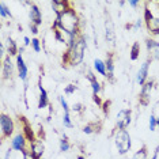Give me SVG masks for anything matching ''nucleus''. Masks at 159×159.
<instances>
[{
  "mask_svg": "<svg viewBox=\"0 0 159 159\" xmlns=\"http://www.w3.org/2000/svg\"><path fill=\"white\" fill-rule=\"evenodd\" d=\"M79 26H80V19L75 10L68 8L60 15H56V20L53 23V30H61L68 34H80L79 33Z\"/></svg>",
  "mask_w": 159,
  "mask_h": 159,
  "instance_id": "nucleus-1",
  "label": "nucleus"
},
{
  "mask_svg": "<svg viewBox=\"0 0 159 159\" xmlns=\"http://www.w3.org/2000/svg\"><path fill=\"white\" fill-rule=\"evenodd\" d=\"M87 49V41H86V37L83 34H79L75 44L71 46V48L67 49V53L64 55L63 60L64 63L68 64L71 67H78L83 63V59H84V52Z\"/></svg>",
  "mask_w": 159,
  "mask_h": 159,
  "instance_id": "nucleus-2",
  "label": "nucleus"
},
{
  "mask_svg": "<svg viewBox=\"0 0 159 159\" xmlns=\"http://www.w3.org/2000/svg\"><path fill=\"white\" fill-rule=\"evenodd\" d=\"M114 144L117 147V151L120 155H125L131 150L132 147V140L131 135L126 129H120V131H116L114 133Z\"/></svg>",
  "mask_w": 159,
  "mask_h": 159,
  "instance_id": "nucleus-3",
  "label": "nucleus"
},
{
  "mask_svg": "<svg viewBox=\"0 0 159 159\" xmlns=\"http://www.w3.org/2000/svg\"><path fill=\"white\" fill-rule=\"evenodd\" d=\"M0 129H2V137H11L15 131V124L11 116L3 113L0 116Z\"/></svg>",
  "mask_w": 159,
  "mask_h": 159,
  "instance_id": "nucleus-4",
  "label": "nucleus"
},
{
  "mask_svg": "<svg viewBox=\"0 0 159 159\" xmlns=\"http://www.w3.org/2000/svg\"><path fill=\"white\" fill-rule=\"evenodd\" d=\"M144 20L151 35H159V16H154L151 10H144Z\"/></svg>",
  "mask_w": 159,
  "mask_h": 159,
  "instance_id": "nucleus-5",
  "label": "nucleus"
},
{
  "mask_svg": "<svg viewBox=\"0 0 159 159\" xmlns=\"http://www.w3.org/2000/svg\"><path fill=\"white\" fill-rule=\"evenodd\" d=\"M27 137L25 136L23 132L20 133H16L15 136H12L11 142H10V148L14 151H16V152H20L23 154L25 151H27Z\"/></svg>",
  "mask_w": 159,
  "mask_h": 159,
  "instance_id": "nucleus-6",
  "label": "nucleus"
},
{
  "mask_svg": "<svg viewBox=\"0 0 159 159\" xmlns=\"http://www.w3.org/2000/svg\"><path fill=\"white\" fill-rule=\"evenodd\" d=\"M132 122V111L129 109H121L117 113V120H116V129H126Z\"/></svg>",
  "mask_w": 159,
  "mask_h": 159,
  "instance_id": "nucleus-7",
  "label": "nucleus"
},
{
  "mask_svg": "<svg viewBox=\"0 0 159 159\" xmlns=\"http://www.w3.org/2000/svg\"><path fill=\"white\" fill-rule=\"evenodd\" d=\"M105 37H106V41L110 46H114L116 44V31H114V25L113 20L109 14H106V18H105Z\"/></svg>",
  "mask_w": 159,
  "mask_h": 159,
  "instance_id": "nucleus-8",
  "label": "nucleus"
},
{
  "mask_svg": "<svg viewBox=\"0 0 159 159\" xmlns=\"http://www.w3.org/2000/svg\"><path fill=\"white\" fill-rule=\"evenodd\" d=\"M150 64H151V60L148 59L146 60L144 63L140 66L139 71H137V75H136V83L143 87L144 84L148 82V72H150Z\"/></svg>",
  "mask_w": 159,
  "mask_h": 159,
  "instance_id": "nucleus-9",
  "label": "nucleus"
},
{
  "mask_svg": "<svg viewBox=\"0 0 159 159\" xmlns=\"http://www.w3.org/2000/svg\"><path fill=\"white\" fill-rule=\"evenodd\" d=\"M30 144V148H29V151H30V154L33 155L34 159H41L42 155H44L45 152V144L42 140L39 139H35L34 142L29 143Z\"/></svg>",
  "mask_w": 159,
  "mask_h": 159,
  "instance_id": "nucleus-10",
  "label": "nucleus"
},
{
  "mask_svg": "<svg viewBox=\"0 0 159 159\" xmlns=\"http://www.w3.org/2000/svg\"><path fill=\"white\" fill-rule=\"evenodd\" d=\"M154 89V82L152 80H148L146 84L140 89V103L142 105H148L150 103V98H151V91Z\"/></svg>",
  "mask_w": 159,
  "mask_h": 159,
  "instance_id": "nucleus-11",
  "label": "nucleus"
},
{
  "mask_svg": "<svg viewBox=\"0 0 159 159\" xmlns=\"http://www.w3.org/2000/svg\"><path fill=\"white\" fill-rule=\"evenodd\" d=\"M29 18H30V23L37 25V26H41L42 25V12L38 8V6L34 4V3L29 8Z\"/></svg>",
  "mask_w": 159,
  "mask_h": 159,
  "instance_id": "nucleus-12",
  "label": "nucleus"
},
{
  "mask_svg": "<svg viewBox=\"0 0 159 159\" xmlns=\"http://www.w3.org/2000/svg\"><path fill=\"white\" fill-rule=\"evenodd\" d=\"M16 70H18V75H19L20 80L26 82L27 75H29V70H27L26 63H25V60H23V56L20 55V53L16 56Z\"/></svg>",
  "mask_w": 159,
  "mask_h": 159,
  "instance_id": "nucleus-13",
  "label": "nucleus"
},
{
  "mask_svg": "<svg viewBox=\"0 0 159 159\" xmlns=\"http://www.w3.org/2000/svg\"><path fill=\"white\" fill-rule=\"evenodd\" d=\"M2 74L3 79H11L14 75V64L11 61V56H6L2 64Z\"/></svg>",
  "mask_w": 159,
  "mask_h": 159,
  "instance_id": "nucleus-14",
  "label": "nucleus"
},
{
  "mask_svg": "<svg viewBox=\"0 0 159 159\" xmlns=\"http://www.w3.org/2000/svg\"><path fill=\"white\" fill-rule=\"evenodd\" d=\"M50 6H52L53 11L56 12V15H60L64 11H67L68 8H71L67 0H53V2H50Z\"/></svg>",
  "mask_w": 159,
  "mask_h": 159,
  "instance_id": "nucleus-15",
  "label": "nucleus"
},
{
  "mask_svg": "<svg viewBox=\"0 0 159 159\" xmlns=\"http://www.w3.org/2000/svg\"><path fill=\"white\" fill-rule=\"evenodd\" d=\"M86 78L90 80V83H91V90H93V95H98V94L102 91V86H101V83L98 82V79H97V76L93 74L91 71L87 72V75H86Z\"/></svg>",
  "mask_w": 159,
  "mask_h": 159,
  "instance_id": "nucleus-16",
  "label": "nucleus"
},
{
  "mask_svg": "<svg viewBox=\"0 0 159 159\" xmlns=\"http://www.w3.org/2000/svg\"><path fill=\"white\" fill-rule=\"evenodd\" d=\"M38 91H39V97H38V109H45V107L49 105L48 93H46V90L42 87L41 84H38Z\"/></svg>",
  "mask_w": 159,
  "mask_h": 159,
  "instance_id": "nucleus-17",
  "label": "nucleus"
},
{
  "mask_svg": "<svg viewBox=\"0 0 159 159\" xmlns=\"http://www.w3.org/2000/svg\"><path fill=\"white\" fill-rule=\"evenodd\" d=\"M93 67H94V71L97 74L102 75V76H107V71H106V63L102 60V59H95L93 63Z\"/></svg>",
  "mask_w": 159,
  "mask_h": 159,
  "instance_id": "nucleus-18",
  "label": "nucleus"
},
{
  "mask_svg": "<svg viewBox=\"0 0 159 159\" xmlns=\"http://www.w3.org/2000/svg\"><path fill=\"white\" fill-rule=\"evenodd\" d=\"M7 53L8 56H18L19 55V49H18L16 42L11 37L7 38Z\"/></svg>",
  "mask_w": 159,
  "mask_h": 159,
  "instance_id": "nucleus-19",
  "label": "nucleus"
},
{
  "mask_svg": "<svg viewBox=\"0 0 159 159\" xmlns=\"http://www.w3.org/2000/svg\"><path fill=\"white\" fill-rule=\"evenodd\" d=\"M106 71H107V78L113 80V76H114V61H113V55L109 53L107 55V59H106Z\"/></svg>",
  "mask_w": 159,
  "mask_h": 159,
  "instance_id": "nucleus-20",
  "label": "nucleus"
},
{
  "mask_svg": "<svg viewBox=\"0 0 159 159\" xmlns=\"http://www.w3.org/2000/svg\"><path fill=\"white\" fill-rule=\"evenodd\" d=\"M146 46H147L148 53H150V55H152L155 50L159 49V42L155 41L154 38H147V39H146Z\"/></svg>",
  "mask_w": 159,
  "mask_h": 159,
  "instance_id": "nucleus-21",
  "label": "nucleus"
},
{
  "mask_svg": "<svg viewBox=\"0 0 159 159\" xmlns=\"http://www.w3.org/2000/svg\"><path fill=\"white\" fill-rule=\"evenodd\" d=\"M140 56V44L139 42H133V45L131 46V52H129V57L132 61H136Z\"/></svg>",
  "mask_w": 159,
  "mask_h": 159,
  "instance_id": "nucleus-22",
  "label": "nucleus"
},
{
  "mask_svg": "<svg viewBox=\"0 0 159 159\" xmlns=\"http://www.w3.org/2000/svg\"><path fill=\"white\" fill-rule=\"evenodd\" d=\"M0 16H2L3 19H6V18H10V19H11L12 18V14L10 11V8L3 2L0 3Z\"/></svg>",
  "mask_w": 159,
  "mask_h": 159,
  "instance_id": "nucleus-23",
  "label": "nucleus"
},
{
  "mask_svg": "<svg viewBox=\"0 0 159 159\" xmlns=\"http://www.w3.org/2000/svg\"><path fill=\"white\" fill-rule=\"evenodd\" d=\"M71 148V144L70 142L67 140V137H63V139H60L59 142V150L61 151V152H68Z\"/></svg>",
  "mask_w": 159,
  "mask_h": 159,
  "instance_id": "nucleus-24",
  "label": "nucleus"
},
{
  "mask_svg": "<svg viewBox=\"0 0 159 159\" xmlns=\"http://www.w3.org/2000/svg\"><path fill=\"white\" fill-rule=\"evenodd\" d=\"M148 157V152H147V148L146 147H142L140 150H137L135 154H133L132 159H147Z\"/></svg>",
  "mask_w": 159,
  "mask_h": 159,
  "instance_id": "nucleus-25",
  "label": "nucleus"
},
{
  "mask_svg": "<svg viewBox=\"0 0 159 159\" xmlns=\"http://www.w3.org/2000/svg\"><path fill=\"white\" fill-rule=\"evenodd\" d=\"M148 128H150L151 132H154L158 128V118L155 117V114H151L150 118H148Z\"/></svg>",
  "mask_w": 159,
  "mask_h": 159,
  "instance_id": "nucleus-26",
  "label": "nucleus"
},
{
  "mask_svg": "<svg viewBox=\"0 0 159 159\" xmlns=\"http://www.w3.org/2000/svg\"><path fill=\"white\" fill-rule=\"evenodd\" d=\"M63 125L66 128H72L74 126V122L71 120V114L70 113H64L63 114Z\"/></svg>",
  "mask_w": 159,
  "mask_h": 159,
  "instance_id": "nucleus-27",
  "label": "nucleus"
},
{
  "mask_svg": "<svg viewBox=\"0 0 159 159\" xmlns=\"http://www.w3.org/2000/svg\"><path fill=\"white\" fill-rule=\"evenodd\" d=\"M31 49L34 50L35 53H39L41 52V42H39L38 38H31Z\"/></svg>",
  "mask_w": 159,
  "mask_h": 159,
  "instance_id": "nucleus-28",
  "label": "nucleus"
},
{
  "mask_svg": "<svg viewBox=\"0 0 159 159\" xmlns=\"http://www.w3.org/2000/svg\"><path fill=\"white\" fill-rule=\"evenodd\" d=\"M59 102H60V105H61V107H63L64 113H70V106H68V102L66 101V98H64L63 95L59 97Z\"/></svg>",
  "mask_w": 159,
  "mask_h": 159,
  "instance_id": "nucleus-29",
  "label": "nucleus"
},
{
  "mask_svg": "<svg viewBox=\"0 0 159 159\" xmlns=\"http://www.w3.org/2000/svg\"><path fill=\"white\" fill-rule=\"evenodd\" d=\"M83 133H86V135H91V133L95 132V126H94L93 124H87V125H84L83 126Z\"/></svg>",
  "mask_w": 159,
  "mask_h": 159,
  "instance_id": "nucleus-30",
  "label": "nucleus"
},
{
  "mask_svg": "<svg viewBox=\"0 0 159 159\" xmlns=\"http://www.w3.org/2000/svg\"><path fill=\"white\" fill-rule=\"evenodd\" d=\"M75 90H76V86H74V84H68L67 87H66V90H64V93L70 95V94H74V93H75Z\"/></svg>",
  "mask_w": 159,
  "mask_h": 159,
  "instance_id": "nucleus-31",
  "label": "nucleus"
},
{
  "mask_svg": "<svg viewBox=\"0 0 159 159\" xmlns=\"http://www.w3.org/2000/svg\"><path fill=\"white\" fill-rule=\"evenodd\" d=\"M143 26V19H137L135 23H133V26H132V29L133 30H139L140 27Z\"/></svg>",
  "mask_w": 159,
  "mask_h": 159,
  "instance_id": "nucleus-32",
  "label": "nucleus"
},
{
  "mask_svg": "<svg viewBox=\"0 0 159 159\" xmlns=\"http://www.w3.org/2000/svg\"><path fill=\"white\" fill-rule=\"evenodd\" d=\"M30 31H31V33H33L34 35H37V34L39 33V31H38V26H37V25L30 23Z\"/></svg>",
  "mask_w": 159,
  "mask_h": 159,
  "instance_id": "nucleus-33",
  "label": "nucleus"
},
{
  "mask_svg": "<svg viewBox=\"0 0 159 159\" xmlns=\"http://www.w3.org/2000/svg\"><path fill=\"white\" fill-rule=\"evenodd\" d=\"M0 55H2V59L4 60L6 59V46H4V44H0Z\"/></svg>",
  "mask_w": 159,
  "mask_h": 159,
  "instance_id": "nucleus-34",
  "label": "nucleus"
},
{
  "mask_svg": "<svg viewBox=\"0 0 159 159\" xmlns=\"http://www.w3.org/2000/svg\"><path fill=\"white\" fill-rule=\"evenodd\" d=\"M129 6L132 7V8H137V7L140 6V2H137V0H131V2H129Z\"/></svg>",
  "mask_w": 159,
  "mask_h": 159,
  "instance_id": "nucleus-35",
  "label": "nucleus"
},
{
  "mask_svg": "<svg viewBox=\"0 0 159 159\" xmlns=\"http://www.w3.org/2000/svg\"><path fill=\"white\" fill-rule=\"evenodd\" d=\"M82 103H74V106H72V110L74 111H82Z\"/></svg>",
  "mask_w": 159,
  "mask_h": 159,
  "instance_id": "nucleus-36",
  "label": "nucleus"
},
{
  "mask_svg": "<svg viewBox=\"0 0 159 159\" xmlns=\"http://www.w3.org/2000/svg\"><path fill=\"white\" fill-rule=\"evenodd\" d=\"M29 45H31V39L27 37V35H25L23 37V46H29Z\"/></svg>",
  "mask_w": 159,
  "mask_h": 159,
  "instance_id": "nucleus-37",
  "label": "nucleus"
},
{
  "mask_svg": "<svg viewBox=\"0 0 159 159\" xmlns=\"http://www.w3.org/2000/svg\"><path fill=\"white\" fill-rule=\"evenodd\" d=\"M93 99H94V102L98 105V106H101V105H102V101L99 99V97H98V95H93Z\"/></svg>",
  "mask_w": 159,
  "mask_h": 159,
  "instance_id": "nucleus-38",
  "label": "nucleus"
},
{
  "mask_svg": "<svg viewBox=\"0 0 159 159\" xmlns=\"http://www.w3.org/2000/svg\"><path fill=\"white\" fill-rule=\"evenodd\" d=\"M158 152H159V147L155 150V152H154V155H152V158L151 159H158Z\"/></svg>",
  "mask_w": 159,
  "mask_h": 159,
  "instance_id": "nucleus-39",
  "label": "nucleus"
},
{
  "mask_svg": "<svg viewBox=\"0 0 159 159\" xmlns=\"http://www.w3.org/2000/svg\"><path fill=\"white\" fill-rule=\"evenodd\" d=\"M76 159H86V158H84V157H83V155H79V157H78Z\"/></svg>",
  "mask_w": 159,
  "mask_h": 159,
  "instance_id": "nucleus-40",
  "label": "nucleus"
},
{
  "mask_svg": "<svg viewBox=\"0 0 159 159\" xmlns=\"http://www.w3.org/2000/svg\"><path fill=\"white\" fill-rule=\"evenodd\" d=\"M158 128H159V118H158Z\"/></svg>",
  "mask_w": 159,
  "mask_h": 159,
  "instance_id": "nucleus-41",
  "label": "nucleus"
},
{
  "mask_svg": "<svg viewBox=\"0 0 159 159\" xmlns=\"http://www.w3.org/2000/svg\"><path fill=\"white\" fill-rule=\"evenodd\" d=\"M41 159H45V158H44V157H42V158H41Z\"/></svg>",
  "mask_w": 159,
  "mask_h": 159,
  "instance_id": "nucleus-42",
  "label": "nucleus"
}]
</instances>
